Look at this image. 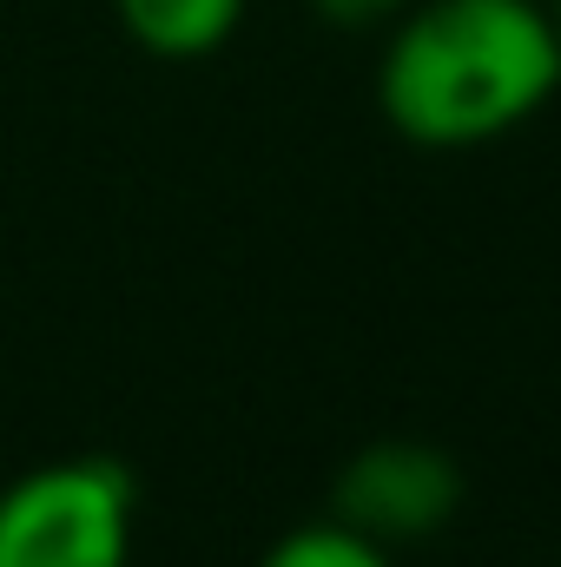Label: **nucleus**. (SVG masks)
Segmentation results:
<instances>
[{
    "instance_id": "obj_1",
    "label": "nucleus",
    "mask_w": 561,
    "mask_h": 567,
    "mask_svg": "<svg viewBox=\"0 0 561 567\" xmlns=\"http://www.w3.org/2000/svg\"><path fill=\"white\" fill-rule=\"evenodd\" d=\"M561 86V33L542 0H410L377 60L397 140L469 152L529 126Z\"/></svg>"
},
{
    "instance_id": "obj_2",
    "label": "nucleus",
    "mask_w": 561,
    "mask_h": 567,
    "mask_svg": "<svg viewBox=\"0 0 561 567\" xmlns=\"http://www.w3.org/2000/svg\"><path fill=\"white\" fill-rule=\"evenodd\" d=\"M140 482L113 455H67L0 488V567H126Z\"/></svg>"
},
{
    "instance_id": "obj_3",
    "label": "nucleus",
    "mask_w": 561,
    "mask_h": 567,
    "mask_svg": "<svg viewBox=\"0 0 561 567\" xmlns=\"http://www.w3.org/2000/svg\"><path fill=\"white\" fill-rule=\"evenodd\" d=\"M456 508H462V468L436 442H410V435L357 449L330 488V515L384 548L429 542Z\"/></svg>"
},
{
    "instance_id": "obj_4",
    "label": "nucleus",
    "mask_w": 561,
    "mask_h": 567,
    "mask_svg": "<svg viewBox=\"0 0 561 567\" xmlns=\"http://www.w3.org/2000/svg\"><path fill=\"white\" fill-rule=\"evenodd\" d=\"M113 13L152 60H205L238 33L245 0H113Z\"/></svg>"
},
{
    "instance_id": "obj_5",
    "label": "nucleus",
    "mask_w": 561,
    "mask_h": 567,
    "mask_svg": "<svg viewBox=\"0 0 561 567\" xmlns=\"http://www.w3.org/2000/svg\"><path fill=\"white\" fill-rule=\"evenodd\" d=\"M258 567H397V561H390L384 542H370V535H357L330 515V522H304V528L278 535Z\"/></svg>"
},
{
    "instance_id": "obj_6",
    "label": "nucleus",
    "mask_w": 561,
    "mask_h": 567,
    "mask_svg": "<svg viewBox=\"0 0 561 567\" xmlns=\"http://www.w3.org/2000/svg\"><path fill=\"white\" fill-rule=\"evenodd\" d=\"M330 27H384V20H397L410 0H310Z\"/></svg>"
},
{
    "instance_id": "obj_7",
    "label": "nucleus",
    "mask_w": 561,
    "mask_h": 567,
    "mask_svg": "<svg viewBox=\"0 0 561 567\" xmlns=\"http://www.w3.org/2000/svg\"><path fill=\"white\" fill-rule=\"evenodd\" d=\"M542 7H549V20H555V33H561V0H542Z\"/></svg>"
}]
</instances>
